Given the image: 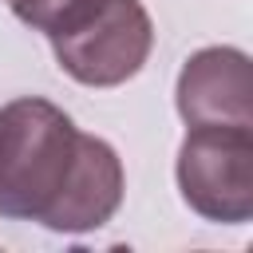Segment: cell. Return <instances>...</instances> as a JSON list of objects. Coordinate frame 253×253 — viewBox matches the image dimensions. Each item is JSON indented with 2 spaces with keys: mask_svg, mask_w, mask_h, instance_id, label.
Listing matches in <instances>:
<instances>
[{
  "mask_svg": "<svg viewBox=\"0 0 253 253\" xmlns=\"http://www.w3.org/2000/svg\"><path fill=\"white\" fill-rule=\"evenodd\" d=\"M174 174L194 213L245 225L253 217V126H190Z\"/></svg>",
  "mask_w": 253,
  "mask_h": 253,
  "instance_id": "obj_2",
  "label": "cell"
},
{
  "mask_svg": "<svg viewBox=\"0 0 253 253\" xmlns=\"http://www.w3.org/2000/svg\"><path fill=\"white\" fill-rule=\"evenodd\" d=\"M8 4H12L16 20H24L28 28L43 32L51 40V36H63L75 24H83L103 0H8Z\"/></svg>",
  "mask_w": 253,
  "mask_h": 253,
  "instance_id": "obj_5",
  "label": "cell"
},
{
  "mask_svg": "<svg viewBox=\"0 0 253 253\" xmlns=\"http://www.w3.org/2000/svg\"><path fill=\"white\" fill-rule=\"evenodd\" d=\"M154 24L138 0H103L83 24L51 36L55 63L83 87H119L142 71Z\"/></svg>",
  "mask_w": 253,
  "mask_h": 253,
  "instance_id": "obj_3",
  "label": "cell"
},
{
  "mask_svg": "<svg viewBox=\"0 0 253 253\" xmlns=\"http://www.w3.org/2000/svg\"><path fill=\"white\" fill-rule=\"evenodd\" d=\"M83 130L47 99L0 107V217L51 225L83 158Z\"/></svg>",
  "mask_w": 253,
  "mask_h": 253,
  "instance_id": "obj_1",
  "label": "cell"
},
{
  "mask_svg": "<svg viewBox=\"0 0 253 253\" xmlns=\"http://www.w3.org/2000/svg\"><path fill=\"white\" fill-rule=\"evenodd\" d=\"M178 115L186 126H253L249 55L241 47H202L178 71Z\"/></svg>",
  "mask_w": 253,
  "mask_h": 253,
  "instance_id": "obj_4",
  "label": "cell"
}]
</instances>
